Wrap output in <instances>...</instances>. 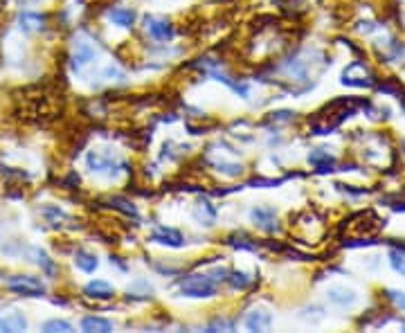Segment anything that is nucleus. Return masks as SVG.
I'll return each mask as SVG.
<instances>
[{"mask_svg": "<svg viewBox=\"0 0 405 333\" xmlns=\"http://www.w3.org/2000/svg\"><path fill=\"white\" fill-rule=\"evenodd\" d=\"M86 165L93 174H108V176H117V171H129L126 169V162L113 156L111 151H90L86 156Z\"/></svg>", "mask_w": 405, "mask_h": 333, "instance_id": "obj_1", "label": "nucleus"}, {"mask_svg": "<svg viewBox=\"0 0 405 333\" xmlns=\"http://www.w3.org/2000/svg\"><path fill=\"white\" fill-rule=\"evenodd\" d=\"M383 225H385V221L378 219L372 210L358 212L356 216H351V219H349L351 237H374V234L381 232Z\"/></svg>", "mask_w": 405, "mask_h": 333, "instance_id": "obj_2", "label": "nucleus"}, {"mask_svg": "<svg viewBox=\"0 0 405 333\" xmlns=\"http://www.w3.org/2000/svg\"><path fill=\"white\" fill-rule=\"evenodd\" d=\"M180 291L187 297H212L216 293V282L212 275H189L180 282Z\"/></svg>", "mask_w": 405, "mask_h": 333, "instance_id": "obj_3", "label": "nucleus"}, {"mask_svg": "<svg viewBox=\"0 0 405 333\" xmlns=\"http://www.w3.org/2000/svg\"><path fill=\"white\" fill-rule=\"evenodd\" d=\"M7 286H9V291H14L18 295H25V297H41V295H45V284L41 282L39 277H32V275H14V277H9Z\"/></svg>", "mask_w": 405, "mask_h": 333, "instance_id": "obj_4", "label": "nucleus"}, {"mask_svg": "<svg viewBox=\"0 0 405 333\" xmlns=\"http://www.w3.org/2000/svg\"><path fill=\"white\" fill-rule=\"evenodd\" d=\"M93 61H95L93 43H90L88 39H84V36H79V39L75 41V52H72V70L81 72L86 66H90Z\"/></svg>", "mask_w": 405, "mask_h": 333, "instance_id": "obj_5", "label": "nucleus"}, {"mask_svg": "<svg viewBox=\"0 0 405 333\" xmlns=\"http://www.w3.org/2000/svg\"><path fill=\"white\" fill-rule=\"evenodd\" d=\"M144 25H147V32L153 36L156 41H167L174 36V27L167 21V18H160V16H147L144 18Z\"/></svg>", "mask_w": 405, "mask_h": 333, "instance_id": "obj_6", "label": "nucleus"}, {"mask_svg": "<svg viewBox=\"0 0 405 333\" xmlns=\"http://www.w3.org/2000/svg\"><path fill=\"white\" fill-rule=\"evenodd\" d=\"M25 329H27V318L21 311L0 313V331L16 333V331H25Z\"/></svg>", "mask_w": 405, "mask_h": 333, "instance_id": "obj_7", "label": "nucleus"}, {"mask_svg": "<svg viewBox=\"0 0 405 333\" xmlns=\"http://www.w3.org/2000/svg\"><path fill=\"white\" fill-rule=\"evenodd\" d=\"M250 216H252V221H255V225H259L261 230H266V232L277 230V216L270 207H255V210L250 212Z\"/></svg>", "mask_w": 405, "mask_h": 333, "instance_id": "obj_8", "label": "nucleus"}, {"mask_svg": "<svg viewBox=\"0 0 405 333\" xmlns=\"http://www.w3.org/2000/svg\"><path fill=\"white\" fill-rule=\"evenodd\" d=\"M151 239L162 243V246H171V248L183 246V234H180L178 230H174V228H165V225H160V228L153 230Z\"/></svg>", "mask_w": 405, "mask_h": 333, "instance_id": "obj_9", "label": "nucleus"}, {"mask_svg": "<svg viewBox=\"0 0 405 333\" xmlns=\"http://www.w3.org/2000/svg\"><path fill=\"white\" fill-rule=\"evenodd\" d=\"M270 324H273V315H270L266 309L250 311L248 318H246V329L248 331H268Z\"/></svg>", "mask_w": 405, "mask_h": 333, "instance_id": "obj_10", "label": "nucleus"}, {"mask_svg": "<svg viewBox=\"0 0 405 333\" xmlns=\"http://www.w3.org/2000/svg\"><path fill=\"white\" fill-rule=\"evenodd\" d=\"M327 297L338 306H351L356 302V293L349 291V288H345V286H331L327 291Z\"/></svg>", "mask_w": 405, "mask_h": 333, "instance_id": "obj_11", "label": "nucleus"}, {"mask_svg": "<svg viewBox=\"0 0 405 333\" xmlns=\"http://www.w3.org/2000/svg\"><path fill=\"white\" fill-rule=\"evenodd\" d=\"M86 295L95 297V300H111L115 295V288L108 284V282H102V279H95V282H90L86 286Z\"/></svg>", "mask_w": 405, "mask_h": 333, "instance_id": "obj_12", "label": "nucleus"}, {"mask_svg": "<svg viewBox=\"0 0 405 333\" xmlns=\"http://www.w3.org/2000/svg\"><path fill=\"white\" fill-rule=\"evenodd\" d=\"M18 23H21L23 32H41L45 27V16L34 14V12H25V14H21V18H18Z\"/></svg>", "mask_w": 405, "mask_h": 333, "instance_id": "obj_13", "label": "nucleus"}, {"mask_svg": "<svg viewBox=\"0 0 405 333\" xmlns=\"http://www.w3.org/2000/svg\"><path fill=\"white\" fill-rule=\"evenodd\" d=\"M75 266L84 273H95L97 270V257L88 250H77L75 252Z\"/></svg>", "mask_w": 405, "mask_h": 333, "instance_id": "obj_14", "label": "nucleus"}, {"mask_svg": "<svg viewBox=\"0 0 405 333\" xmlns=\"http://www.w3.org/2000/svg\"><path fill=\"white\" fill-rule=\"evenodd\" d=\"M108 18L115 23V25H120V27H131L135 23V12L133 9H124V7H115L108 12Z\"/></svg>", "mask_w": 405, "mask_h": 333, "instance_id": "obj_15", "label": "nucleus"}, {"mask_svg": "<svg viewBox=\"0 0 405 333\" xmlns=\"http://www.w3.org/2000/svg\"><path fill=\"white\" fill-rule=\"evenodd\" d=\"M81 329L84 331H97V333H108L113 331V322L111 320H104V318H84L81 320Z\"/></svg>", "mask_w": 405, "mask_h": 333, "instance_id": "obj_16", "label": "nucleus"}, {"mask_svg": "<svg viewBox=\"0 0 405 333\" xmlns=\"http://www.w3.org/2000/svg\"><path fill=\"white\" fill-rule=\"evenodd\" d=\"M32 255H34V259H36V264H39L41 268H43V273L48 275V277H54V273H57V264L45 255L43 250H39V248H34L32 250Z\"/></svg>", "mask_w": 405, "mask_h": 333, "instance_id": "obj_17", "label": "nucleus"}, {"mask_svg": "<svg viewBox=\"0 0 405 333\" xmlns=\"http://www.w3.org/2000/svg\"><path fill=\"white\" fill-rule=\"evenodd\" d=\"M196 219L201 221L203 225H212L214 223V219H216V210L214 207L207 203V201H203V203H198V207H196Z\"/></svg>", "mask_w": 405, "mask_h": 333, "instance_id": "obj_18", "label": "nucleus"}, {"mask_svg": "<svg viewBox=\"0 0 405 333\" xmlns=\"http://www.w3.org/2000/svg\"><path fill=\"white\" fill-rule=\"evenodd\" d=\"M309 162L311 165H315L320 171H331L333 167V158L329 156V153H324V151H315L309 156Z\"/></svg>", "mask_w": 405, "mask_h": 333, "instance_id": "obj_19", "label": "nucleus"}, {"mask_svg": "<svg viewBox=\"0 0 405 333\" xmlns=\"http://www.w3.org/2000/svg\"><path fill=\"white\" fill-rule=\"evenodd\" d=\"M390 264L396 273L405 275V243H401V248H394L390 252Z\"/></svg>", "mask_w": 405, "mask_h": 333, "instance_id": "obj_20", "label": "nucleus"}, {"mask_svg": "<svg viewBox=\"0 0 405 333\" xmlns=\"http://www.w3.org/2000/svg\"><path fill=\"white\" fill-rule=\"evenodd\" d=\"M43 331L48 333H54V331H61V333H70L72 331V324L66 322V320H50L43 324Z\"/></svg>", "mask_w": 405, "mask_h": 333, "instance_id": "obj_21", "label": "nucleus"}, {"mask_svg": "<svg viewBox=\"0 0 405 333\" xmlns=\"http://www.w3.org/2000/svg\"><path fill=\"white\" fill-rule=\"evenodd\" d=\"M228 282H230L232 288H246V286H250L252 279H250L246 273H230Z\"/></svg>", "mask_w": 405, "mask_h": 333, "instance_id": "obj_22", "label": "nucleus"}, {"mask_svg": "<svg viewBox=\"0 0 405 333\" xmlns=\"http://www.w3.org/2000/svg\"><path fill=\"white\" fill-rule=\"evenodd\" d=\"M111 205L115 207V210H120V212L129 214V216H138V210H135V207L129 205L126 201H122V198H111Z\"/></svg>", "mask_w": 405, "mask_h": 333, "instance_id": "obj_23", "label": "nucleus"}, {"mask_svg": "<svg viewBox=\"0 0 405 333\" xmlns=\"http://www.w3.org/2000/svg\"><path fill=\"white\" fill-rule=\"evenodd\" d=\"M219 171L225 176H239L243 171V167L241 165H219Z\"/></svg>", "mask_w": 405, "mask_h": 333, "instance_id": "obj_24", "label": "nucleus"}, {"mask_svg": "<svg viewBox=\"0 0 405 333\" xmlns=\"http://www.w3.org/2000/svg\"><path fill=\"white\" fill-rule=\"evenodd\" d=\"M387 297L396 304V309H403L405 311V297L403 293H396V291H387Z\"/></svg>", "mask_w": 405, "mask_h": 333, "instance_id": "obj_25", "label": "nucleus"}, {"mask_svg": "<svg viewBox=\"0 0 405 333\" xmlns=\"http://www.w3.org/2000/svg\"><path fill=\"white\" fill-rule=\"evenodd\" d=\"M214 329H232V322H225V320H216L212 327H210V331H214Z\"/></svg>", "mask_w": 405, "mask_h": 333, "instance_id": "obj_26", "label": "nucleus"}]
</instances>
